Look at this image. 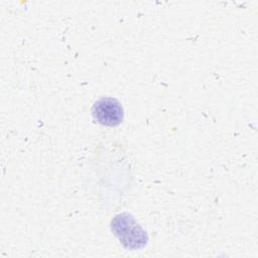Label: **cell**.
I'll return each instance as SVG.
<instances>
[{"mask_svg":"<svg viewBox=\"0 0 258 258\" xmlns=\"http://www.w3.org/2000/svg\"><path fill=\"white\" fill-rule=\"evenodd\" d=\"M111 230L122 246L128 250L143 248L148 243L146 231L127 212L118 214L112 219Z\"/></svg>","mask_w":258,"mask_h":258,"instance_id":"cell-1","label":"cell"},{"mask_svg":"<svg viewBox=\"0 0 258 258\" xmlns=\"http://www.w3.org/2000/svg\"><path fill=\"white\" fill-rule=\"evenodd\" d=\"M92 115L96 122L108 127L118 126L124 117L121 104L114 98L102 97L92 108Z\"/></svg>","mask_w":258,"mask_h":258,"instance_id":"cell-2","label":"cell"}]
</instances>
